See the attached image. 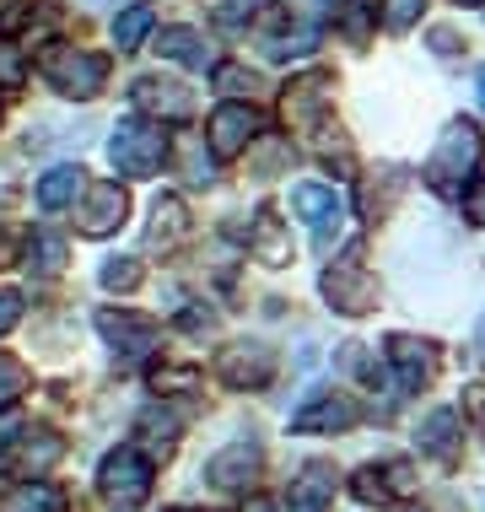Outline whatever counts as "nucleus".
<instances>
[{"mask_svg":"<svg viewBox=\"0 0 485 512\" xmlns=\"http://www.w3.org/2000/svg\"><path fill=\"white\" fill-rule=\"evenodd\" d=\"M38 76H44L60 98L87 103V98L103 92V81H108V54L76 49V44H49L44 54H38Z\"/></svg>","mask_w":485,"mask_h":512,"instance_id":"f257e3e1","label":"nucleus"},{"mask_svg":"<svg viewBox=\"0 0 485 512\" xmlns=\"http://www.w3.org/2000/svg\"><path fill=\"white\" fill-rule=\"evenodd\" d=\"M480 151H485V135L469 119H453L448 130L437 135L432 157H426V184L442 189V195H453V189L480 168Z\"/></svg>","mask_w":485,"mask_h":512,"instance_id":"f03ea898","label":"nucleus"},{"mask_svg":"<svg viewBox=\"0 0 485 512\" xmlns=\"http://www.w3.org/2000/svg\"><path fill=\"white\" fill-rule=\"evenodd\" d=\"M108 162L124 173V178H157L162 162H168V135L162 124H146V119H124L108 141Z\"/></svg>","mask_w":485,"mask_h":512,"instance_id":"7ed1b4c3","label":"nucleus"},{"mask_svg":"<svg viewBox=\"0 0 485 512\" xmlns=\"http://www.w3.org/2000/svg\"><path fill=\"white\" fill-rule=\"evenodd\" d=\"M97 491L114 512H135L151 496V459L141 448H114L97 469Z\"/></svg>","mask_w":485,"mask_h":512,"instance_id":"20e7f679","label":"nucleus"},{"mask_svg":"<svg viewBox=\"0 0 485 512\" xmlns=\"http://www.w3.org/2000/svg\"><path fill=\"white\" fill-rule=\"evenodd\" d=\"M124 216H130L124 184H114V178H87L81 205H76V227L87 232V238H108V232L124 227Z\"/></svg>","mask_w":485,"mask_h":512,"instance_id":"39448f33","label":"nucleus"},{"mask_svg":"<svg viewBox=\"0 0 485 512\" xmlns=\"http://www.w3.org/2000/svg\"><path fill=\"white\" fill-rule=\"evenodd\" d=\"M329 92H335V76H329V71H308V76L286 81V92H281V119L291 124V130H302V135H318V130H324V103H329Z\"/></svg>","mask_w":485,"mask_h":512,"instance_id":"423d86ee","label":"nucleus"},{"mask_svg":"<svg viewBox=\"0 0 485 512\" xmlns=\"http://www.w3.org/2000/svg\"><path fill=\"white\" fill-rule=\"evenodd\" d=\"M324 297L335 302V313L362 318V313L378 308V281H372V270L362 259H340V265L324 270Z\"/></svg>","mask_w":485,"mask_h":512,"instance_id":"0eeeda50","label":"nucleus"},{"mask_svg":"<svg viewBox=\"0 0 485 512\" xmlns=\"http://www.w3.org/2000/svg\"><path fill=\"white\" fill-rule=\"evenodd\" d=\"M259 135H265V114L254 103H221L211 114V157H243Z\"/></svg>","mask_w":485,"mask_h":512,"instance_id":"6e6552de","label":"nucleus"},{"mask_svg":"<svg viewBox=\"0 0 485 512\" xmlns=\"http://www.w3.org/2000/svg\"><path fill=\"white\" fill-rule=\"evenodd\" d=\"M291 211L313 227V243L324 248V254H329V243H340L345 205H340V195L329 184H297V189H291Z\"/></svg>","mask_w":485,"mask_h":512,"instance_id":"1a4fd4ad","label":"nucleus"},{"mask_svg":"<svg viewBox=\"0 0 485 512\" xmlns=\"http://www.w3.org/2000/svg\"><path fill=\"white\" fill-rule=\"evenodd\" d=\"M216 378L227 383V389H265V383L275 378V351L259 340H238L227 345V351L216 356Z\"/></svg>","mask_w":485,"mask_h":512,"instance_id":"9d476101","label":"nucleus"},{"mask_svg":"<svg viewBox=\"0 0 485 512\" xmlns=\"http://www.w3.org/2000/svg\"><path fill=\"white\" fill-rule=\"evenodd\" d=\"M130 103L141 108V114H151L157 124H184V119H194V108H200L184 81H168V76H141L130 87Z\"/></svg>","mask_w":485,"mask_h":512,"instance_id":"9b49d317","label":"nucleus"},{"mask_svg":"<svg viewBox=\"0 0 485 512\" xmlns=\"http://www.w3.org/2000/svg\"><path fill=\"white\" fill-rule=\"evenodd\" d=\"M97 335H103L124 362H141V356L157 345V318L130 313V308H103L97 313Z\"/></svg>","mask_w":485,"mask_h":512,"instance_id":"f8f14e48","label":"nucleus"},{"mask_svg":"<svg viewBox=\"0 0 485 512\" xmlns=\"http://www.w3.org/2000/svg\"><path fill=\"white\" fill-rule=\"evenodd\" d=\"M259 464H265V448L259 442H227L221 453H211V464H205V480H211L216 491H243L248 480L259 475Z\"/></svg>","mask_w":485,"mask_h":512,"instance_id":"ddd939ff","label":"nucleus"},{"mask_svg":"<svg viewBox=\"0 0 485 512\" xmlns=\"http://www.w3.org/2000/svg\"><path fill=\"white\" fill-rule=\"evenodd\" d=\"M356 421H362V405L351 394H313L291 415V432H351Z\"/></svg>","mask_w":485,"mask_h":512,"instance_id":"4468645a","label":"nucleus"},{"mask_svg":"<svg viewBox=\"0 0 485 512\" xmlns=\"http://www.w3.org/2000/svg\"><path fill=\"white\" fill-rule=\"evenodd\" d=\"M388 367L399 372V389H421L437 372V345L415 335H388Z\"/></svg>","mask_w":485,"mask_h":512,"instance_id":"2eb2a0df","label":"nucleus"},{"mask_svg":"<svg viewBox=\"0 0 485 512\" xmlns=\"http://www.w3.org/2000/svg\"><path fill=\"white\" fill-rule=\"evenodd\" d=\"M335 464L313 459L297 469V480H291V512H324L329 502H335Z\"/></svg>","mask_w":485,"mask_h":512,"instance_id":"dca6fc26","label":"nucleus"},{"mask_svg":"<svg viewBox=\"0 0 485 512\" xmlns=\"http://www.w3.org/2000/svg\"><path fill=\"white\" fill-rule=\"evenodd\" d=\"M459 437H464V415L459 410H432L421 421V453H432L437 464H453L459 459Z\"/></svg>","mask_w":485,"mask_h":512,"instance_id":"f3484780","label":"nucleus"},{"mask_svg":"<svg viewBox=\"0 0 485 512\" xmlns=\"http://www.w3.org/2000/svg\"><path fill=\"white\" fill-rule=\"evenodd\" d=\"M65 459V437L49 432V426H33V432H22V448H17V475L22 480H38L44 469H54Z\"/></svg>","mask_w":485,"mask_h":512,"instance_id":"a211bd4d","label":"nucleus"},{"mask_svg":"<svg viewBox=\"0 0 485 512\" xmlns=\"http://www.w3.org/2000/svg\"><path fill=\"white\" fill-rule=\"evenodd\" d=\"M248 248H254V259H259V265H270V270L291 265V232H286V221L275 216L270 205L254 216V238H248Z\"/></svg>","mask_w":485,"mask_h":512,"instance_id":"6ab92c4d","label":"nucleus"},{"mask_svg":"<svg viewBox=\"0 0 485 512\" xmlns=\"http://www.w3.org/2000/svg\"><path fill=\"white\" fill-rule=\"evenodd\" d=\"M259 49H265V60H302V54H313L318 49V27L308 17H281V27L275 33L259 38Z\"/></svg>","mask_w":485,"mask_h":512,"instance_id":"aec40b11","label":"nucleus"},{"mask_svg":"<svg viewBox=\"0 0 485 512\" xmlns=\"http://www.w3.org/2000/svg\"><path fill=\"white\" fill-rule=\"evenodd\" d=\"M157 54L173 65H189V71H205V65H211V44H205V33H194V27H162Z\"/></svg>","mask_w":485,"mask_h":512,"instance_id":"412c9836","label":"nucleus"},{"mask_svg":"<svg viewBox=\"0 0 485 512\" xmlns=\"http://www.w3.org/2000/svg\"><path fill=\"white\" fill-rule=\"evenodd\" d=\"M81 189H87V173H81L76 162H60V168H49L38 178V205H44V211H65V205L81 200Z\"/></svg>","mask_w":485,"mask_h":512,"instance_id":"4be33fe9","label":"nucleus"},{"mask_svg":"<svg viewBox=\"0 0 485 512\" xmlns=\"http://www.w3.org/2000/svg\"><path fill=\"white\" fill-rule=\"evenodd\" d=\"M189 238V211H184V200L178 195H162L157 205H151V232H146V243L151 248H178Z\"/></svg>","mask_w":485,"mask_h":512,"instance_id":"5701e85b","label":"nucleus"},{"mask_svg":"<svg viewBox=\"0 0 485 512\" xmlns=\"http://www.w3.org/2000/svg\"><path fill=\"white\" fill-rule=\"evenodd\" d=\"M0 512H65V491L49 480H22L0 496Z\"/></svg>","mask_w":485,"mask_h":512,"instance_id":"b1692460","label":"nucleus"},{"mask_svg":"<svg viewBox=\"0 0 485 512\" xmlns=\"http://www.w3.org/2000/svg\"><path fill=\"white\" fill-rule=\"evenodd\" d=\"M135 437L146 442L151 453H157V459H168V453L178 448V415L173 410H141V421H135Z\"/></svg>","mask_w":485,"mask_h":512,"instance_id":"393cba45","label":"nucleus"},{"mask_svg":"<svg viewBox=\"0 0 485 512\" xmlns=\"http://www.w3.org/2000/svg\"><path fill=\"white\" fill-rule=\"evenodd\" d=\"M324 11L335 17V27L351 44H367V27H372V0H324Z\"/></svg>","mask_w":485,"mask_h":512,"instance_id":"a878e982","label":"nucleus"},{"mask_svg":"<svg viewBox=\"0 0 485 512\" xmlns=\"http://www.w3.org/2000/svg\"><path fill=\"white\" fill-rule=\"evenodd\" d=\"M151 27H157V11H151V6H130L124 17H114V44H119V54L141 49Z\"/></svg>","mask_w":485,"mask_h":512,"instance_id":"bb28decb","label":"nucleus"},{"mask_svg":"<svg viewBox=\"0 0 485 512\" xmlns=\"http://www.w3.org/2000/svg\"><path fill=\"white\" fill-rule=\"evenodd\" d=\"M65 254H71V248H65L60 232H38V238L27 243V270H38V275H60V270H65Z\"/></svg>","mask_w":485,"mask_h":512,"instance_id":"cd10ccee","label":"nucleus"},{"mask_svg":"<svg viewBox=\"0 0 485 512\" xmlns=\"http://www.w3.org/2000/svg\"><path fill=\"white\" fill-rule=\"evenodd\" d=\"M151 389L157 394H194L200 389V367L194 362H162V367H151Z\"/></svg>","mask_w":485,"mask_h":512,"instance_id":"c85d7f7f","label":"nucleus"},{"mask_svg":"<svg viewBox=\"0 0 485 512\" xmlns=\"http://www.w3.org/2000/svg\"><path fill=\"white\" fill-rule=\"evenodd\" d=\"M27 383H33V372H27L22 356L0 351V410H6V405H17V399L27 394Z\"/></svg>","mask_w":485,"mask_h":512,"instance_id":"c756f323","label":"nucleus"},{"mask_svg":"<svg viewBox=\"0 0 485 512\" xmlns=\"http://www.w3.org/2000/svg\"><path fill=\"white\" fill-rule=\"evenodd\" d=\"M54 22H60V6H54V0H38V11H11L6 33H49Z\"/></svg>","mask_w":485,"mask_h":512,"instance_id":"7c9ffc66","label":"nucleus"},{"mask_svg":"<svg viewBox=\"0 0 485 512\" xmlns=\"http://www.w3.org/2000/svg\"><path fill=\"white\" fill-rule=\"evenodd\" d=\"M216 92H227V98H254L259 92V76L248 71V65H216Z\"/></svg>","mask_w":485,"mask_h":512,"instance_id":"2f4dec72","label":"nucleus"},{"mask_svg":"<svg viewBox=\"0 0 485 512\" xmlns=\"http://www.w3.org/2000/svg\"><path fill=\"white\" fill-rule=\"evenodd\" d=\"M421 6L426 0H383V27L388 33H405V27L421 22Z\"/></svg>","mask_w":485,"mask_h":512,"instance_id":"473e14b6","label":"nucleus"},{"mask_svg":"<svg viewBox=\"0 0 485 512\" xmlns=\"http://www.w3.org/2000/svg\"><path fill=\"white\" fill-rule=\"evenodd\" d=\"M103 286H108V292H135V286H141V265H135V259H108V265H103Z\"/></svg>","mask_w":485,"mask_h":512,"instance_id":"72a5a7b5","label":"nucleus"},{"mask_svg":"<svg viewBox=\"0 0 485 512\" xmlns=\"http://www.w3.org/2000/svg\"><path fill=\"white\" fill-rule=\"evenodd\" d=\"M27 81V60H22V49H11L6 38H0V92H17Z\"/></svg>","mask_w":485,"mask_h":512,"instance_id":"f704fd0d","label":"nucleus"},{"mask_svg":"<svg viewBox=\"0 0 485 512\" xmlns=\"http://www.w3.org/2000/svg\"><path fill=\"white\" fill-rule=\"evenodd\" d=\"M378 475H383L388 496H410L415 491V464L410 459H388V464H378Z\"/></svg>","mask_w":485,"mask_h":512,"instance_id":"c9c22d12","label":"nucleus"},{"mask_svg":"<svg viewBox=\"0 0 485 512\" xmlns=\"http://www.w3.org/2000/svg\"><path fill=\"white\" fill-rule=\"evenodd\" d=\"M351 491L362 496V502H388V486H383V475H378V464H367L362 475L351 480Z\"/></svg>","mask_w":485,"mask_h":512,"instance_id":"e433bc0d","label":"nucleus"},{"mask_svg":"<svg viewBox=\"0 0 485 512\" xmlns=\"http://www.w3.org/2000/svg\"><path fill=\"white\" fill-rule=\"evenodd\" d=\"M17 324H22V297L11 286H0V335H11Z\"/></svg>","mask_w":485,"mask_h":512,"instance_id":"4c0bfd02","label":"nucleus"},{"mask_svg":"<svg viewBox=\"0 0 485 512\" xmlns=\"http://www.w3.org/2000/svg\"><path fill=\"white\" fill-rule=\"evenodd\" d=\"M281 162H291V146L286 141H265V151H259V178H275Z\"/></svg>","mask_w":485,"mask_h":512,"instance_id":"58836bf2","label":"nucleus"},{"mask_svg":"<svg viewBox=\"0 0 485 512\" xmlns=\"http://www.w3.org/2000/svg\"><path fill=\"white\" fill-rule=\"evenodd\" d=\"M22 432H27V426H22V415L6 405V410H0V453H6V448H11V442H17Z\"/></svg>","mask_w":485,"mask_h":512,"instance_id":"ea45409f","label":"nucleus"},{"mask_svg":"<svg viewBox=\"0 0 485 512\" xmlns=\"http://www.w3.org/2000/svg\"><path fill=\"white\" fill-rule=\"evenodd\" d=\"M464 216L475 221V227H485V178H480V184L464 195Z\"/></svg>","mask_w":485,"mask_h":512,"instance_id":"a19ab883","label":"nucleus"},{"mask_svg":"<svg viewBox=\"0 0 485 512\" xmlns=\"http://www.w3.org/2000/svg\"><path fill=\"white\" fill-rule=\"evenodd\" d=\"M184 329H194V335H205V329H216V313H200V308H189V313H184Z\"/></svg>","mask_w":485,"mask_h":512,"instance_id":"79ce46f5","label":"nucleus"},{"mask_svg":"<svg viewBox=\"0 0 485 512\" xmlns=\"http://www.w3.org/2000/svg\"><path fill=\"white\" fill-rule=\"evenodd\" d=\"M243 11H259V0H227V6H221V17H227V22H243Z\"/></svg>","mask_w":485,"mask_h":512,"instance_id":"37998d69","label":"nucleus"},{"mask_svg":"<svg viewBox=\"0 0 485 512\" xmlns=\"http://www.w3.org/2000/svg\"><path fill=\"white\" fill-rule=\"evenodd\" d=\"M464 405H469V415H475L480 432H485V389H469V394H464Z\"/></svg>","mask_w":485,"mask_h":512,"instance_id":"c03bdc74","label":"nucleus"},{"mask_svg":"<svg viewBox=\"0 0 485 512\" xmlns=\"http://www.w3.org/2000/svg\"><path fill=\"white\" fill-rule=\"evenodd\" d=\"M432 44H437V54H453V49H459V38H453L448 27H437V33H432Z\"/></svg>","mask_w":485,"mask_h":512,"instance_id":"a18cd8bd","label":"nucleus"},{"mask_svg":"<svg viewBox=\"0 0 485 512\" xmlns=\"http://www.w3.org/2000/svg\"><path fill=\"white\" fill-rule=\"evenodd\" d=\"M243 512H275V507H270V502H265V496H254V502H248V507H243Z\"/></svg>","mask_w":485,"mask_h":512,"instance_id":"49530a36","label":"nucleus"},{"mask_svg":"<svg viewBox=\"0 0 485 512\" xmlns=\"http://www.w3.org/2000/svg\"><path fill=\"white\" fill-rule=\"evenodd\" d=\"M475 92H480V108H485V65H480V76H475Z\"/></svg>","mask_w":485,"mask_h":512,"instance_id":"de8ad7c7","label":"nucleus"},{"mask_svg":"<svg viewBox=\"0 0 485 512\" xmlns=\"http://www.w3.org/2000/svg\"><path fill=\"white\" fill-rule=\"evenodd\" d=\"M475 345H480V356H485V318H480V329H475Z\"/></svg>","mask_w":485,"mask_h":512,"instance_id":"09e8293b","label":"nucleus"},{"mask_svg":"<svg viewBox=\"0 0 485 512\" xmlns=\"http://www.w3.org/2000/svg\"><path fill=\"white\" fill-rule=\"evenodd\" d=\"M453 6H480V0H453Z\"/></svg>","mask_w":485,"mask_h":512,"instance_id":"8fccbe9b","label":"nucleus"},{"mask_svg":"<svg viewBox=\"0 0 485 512\" xmlns=\"http://www.w3.org/2000/svg\"><path fill=\"white\" fill-rule=\"evenodd\" d=\"M173 512H194V507H173Z\"/></svg>","mask_w":485,"mask_h":512,"instance_id":"3c124183","label":"nucleus"}]
</instances>
